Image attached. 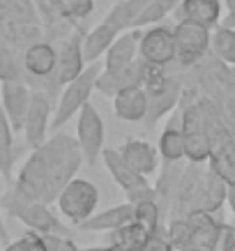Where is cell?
<instances>
[{"label":"cell","mask_w":235,"mask_h":251,"mask_svg":"<svg viewBox=\"0 0 235 251\" xmlns=\"http://www.w3.org/2000/svg\"><path fill=\"white\" fill-rule=\"evenodd\" d=\"M83 161L78 141L58 131L53 138H46L39 148L32 150L28 161L19 171L14 191L30 201H42L51 205L58 201L60 191L74 180V173Z\"/></svg>","instance_id":"cell-1"},{"label":"cell","mask_w":235,"mask_h":251,"mask_svg":"<svg viewBox=\"0 0 235 251\" xmlns=\"http://www.w3.org/2000/svg\"><path fill=\"white\" fill-rule=\"evenodd\" d=\"M143 88H145V95H148V115H145V122H148V127H155L164 115L173 111V106L178 104V99H180L182 85L178 78L168 76L166 67L148 62L145 65Z\"/></svg>","instance_id":"cell-2"},{"label":"cell","mask_w":235,"mask_h":251,"mask_svg":"<svg viewBox=\"0 0 235 251\" xmlns=\"http://www.w3.org/2000/svg\"><path fill=\"white\" fill-rule=\"evenodd\" d=\"M99 72H102L99 62H90V67H85L74 81H69L65 85V90H62L60 99H58V108H55V113H53V120H51L53 131H58L62 125H67L90 101V95L97 90Z\"/></svg>","instance_id":"cell-3"},{"label":"cell","mask_w":235,"mask_h":251,"mask_svg":"<svg viewBox=\"0 0 235 251\" xmlns=\"http://www.w3.org/2000/svg\"><path fill=\"white\" fill-rule=\"evenodd\" d=\"M5 205L12 212V217L23 221L30 230H37L42 235H69V228L42 201H30L16 191H9L5 196Z\"/></svg>","instance_id":"cell-4"},{"label":"cell","mask_w":235,"mask_h":251,"mask_svg":"<svg viewBox=\"0 0 235 251\" xmlns=\"http://www.w3.org/2000/svg\"><path fill=\"white\" fill-rule=\"evenodd\" d=\"M102 159L106 164L108 173L115 180V184L125 191L129 203H143V201H155V189L148 182V175L138 173L136 168H131L127 161L122 159V154L118 152V148H108V150H102Z\"/></svg>","instance_id":"cell-5"},{"label":"cell","mask_w":235,"mask_h":251,"mask_svg":"<svg viewBox=\"0 0 235 251\" xmlns=\"http://www.w3.org/2000/svg\"><path fill=\"white\" fill-rule=\"evenodd\" d=\"M182 134L189 164H205L210 159V131L203 99H196L182 108Z\"/></svg>","instance_id":"cell-6"},{"label":"cell","mask_w":235,"mask_h":251,"mask_svg":"<svg viewBox=\"0 0 235 251\" xmlns=\"http://www.w3.org/2000/svg\"><path fill=\"white\" fill-rule=\"evenodd\" d=\"M175 35V62L182 69H189L205 58L210 51V39L212 32L208 25H201L196 21L180 19L173 28Z\"/></svg>","instance_id":"cell-7"},{"label":"cell","mask_w":235,"mask_h":251,"mask_svg":"<svg viewBox=\"0 0 235 251\" xmlns=\"http://www.w3.org/2000/svg\"><path fill=\"white\" fill-rule=\"evenodd\" d=\"M58 210L65 219H69L74 226L83 224L85 219H90L99 203V189L90 180L83 177H74L72 182L60 191L58 196Z\"/></svg>","instance_id":"cell-8"},{"label":"cell","mask_w":235,"mask_h":251,"mask_svg":"<svg viewBox=\"0 0 235 251\" xmlns=\"http://www.w3.org/2000/svg\"><path fill=\"white\" fill-rule=\"evenodd\" d=\"M76 141H78V148L83 152L85 164L95 166L97 159L102 157V150H104V122H102V115L90 101L85 104L78 115H76Z\"/></svg>","instance_id":"cell-9"},{"label":"cell","mask_w":235,"mask_h":251,"mask_svg":"<svg viewBox=\"0 0 235 251\" xmlns=\"http://www.w3.org/2000/svg\"><path fill=\"white\" fill-rule=\"evenodd\" d=\"M138 55L150 65L168 67L175 60V35L166 25H152L141 35Z\"/></svg>","instance_id":"cell-10"},{"label":"cell","mask_w":235,"mask_h":251,"mask_svg":"<svg viewBox=\"0 0 235 251\" xmlns=\"http://www.w3.org/2000/svg\"><path fill=\"white\" fill-rule=\"evenodd\" d=\"M32 92L35 90H30L21 78H2V83H0V99H2V106L7 111V118L14 131H23L26 115H28L32 101Z\"/></svg>","instance_id":"cell-11"},{"label":"cell","mask_w":235,"mask_h":251,"mask_svg":"<svg viewBox=\"0 0 235 251\" xmlns=\"http://www.w3.org/2000/svg\"><path fill=\"white\" fill-rule=\"evenodd\" d=\"M49 118H51V97L44 90H35L28 115H26V125H23L26 143L30 145L32 150L46 141V131H49V125H51Z\"/></svg>","instance_id":"cell-12"},{"label":"cell","mask_w":235,"mask_h":251,"mask_svg":"<svg viewBox=\"0 0 235 251\" xmlns=\"http://www.w3.org/2000/svg\"><path fill=\"white\" fill-rule=\"evenodd\" d=\"M187 221L191 226V247L189 251H217L221 235L219 221L212 217V212H205L201 207H194L187 212Z\"/></svg>","instance_id":"cell-13"},{"label":"cell","mask_w":235,"mask_h":251,"mask_svg":"<svg viewBox=\"0 0 235 251\" xmlns=\"http://www.w3.org/2000/svg\"><path fill=\"white\" fill-rule=\"evenodd\" d=\"M85 69V55H83V35L76 30L72 37L62 44L58 51V67H55V83L67 85L74 81L81 72Z\"/></svg>","instance_id":"cell-14"},{"label":"cell","mask_w":235,"mask_h":251,"mask_svg":"<svg viewBox=\"0 0 235 251\" xmlns=\"http://www.w3.org/2000/svg\"><path fill=\"white\" fill-rule=\"evenodd\" d=\"M145 65L148 62L138 55L136 60L122 69H102L97 78V90L104 95H118L120 90L129 88V85H143L145 76Z\"/></svg>","instance_id":"cell-15"},{"label":"cell","mask_w":235,"mask_h":251,"mask_svg":"<svg viewBox=\"0 0 235 251\" xmlns=\"http://www.w3.org/2000/svg\"><path fill=\"white\" fill-rule=\"evenodd\" d=\"M141 35H143V28H129V30L120 32L104 55V69L113 72V69H122L136 60L138 49H141Z\"/></svg>","instance_id":"cell-16"},{"label":"cell","mask_w":235,"mask_h":251,"mask_svg":"<svg viewBox=\"0 0 235 251\" xmlns=\"http://www.w3.org/2000/svg\"><path fill=\"white\" fill-rule=\"evenodd\" d=\"M226 198H228V182L208 166L201 173V184H198L196 205L194 207H201L205 212H217L226 203Z\"/></svg>","instance_id":"cell-17"},{"label":"cell","mask_w":235,"mask_h":251,"mask_svg":"<svg viewBox=\"0 0 235 251\" xmlns=\"http://www.w3.org/2000/svg\"><path fill=\"white\" fill-rule=\"evenodd\" d=\"M136 217V205L134 203H122V205H115L111 210H104V212H95L90 219H85L83 224H78L76 228L85 230V233H111V230L125 226L127 221H131Z\"/></svg>","instance_id":"cell-18"},{"label":"cell","mask_w":235,"mask_h":251,"mask_svg":"<svg viewBox=\"0 0 235 251\" xmlns=\"http://www.w3.org/2000/svg\"><path fill=\"white\" fill-rule=\"evenodd\" d=\"M58 67V51L49 42H35L23 53V69L35 78L55 76Z\"/></svg>","instance_id":"cell-19"},{"label":"cell","mask_w":235,"mask_h":251,"mask_svg":"<svg viewBox=\"0 0 235 251\" xmlns=\"http://www.w3.org/2000/svg\"><path fill=\"white\" fill-rule=\"evenodd\" d=\"M113 108L115 115L125 122H138L145 120L148 115V95L143 85H129L118 95H113Z\"/></svg>","instance_id":"cell-20"},{"label":"cell","mask_w":235,"mask_h":251,"mask_svg":"<svg viewBox=\"0 0 235 251\" xmlns=\"http://www.w3.org/2000/svg\"><path fill=\"white\" fill-rule=\"evenodd\" d=\"M118 152L122 154V159L127 161L131 168H136L138 173L150 175L159 166V150H155L148 141L141 138H129L118 148Z\"/></svg>","instance_id":"cell-21"},{"label":"cell","mask_w":235,"mask_h":251,"mask_svg":"<svg viewBox=\"0 0 235 251\" xmlns=\"http://www.w3.org/2000/svg\"><path fill=\"white\" fill-rule=\"evenodd\" d=\"M221 0H182L178 9H175V19H187V21H196L201 25L214 28L221 19Z\"/></svg>","instance_id":"cell-22"},{"label":"cell","mask_w":235,"mask_h":251,"mask_svg":"<svg viewBox=\"0 0 235 251\" xmlns=\"http://www.w3.org/2000/svg\"><path fill=\"white\" fill-rule=\"evenodd\" d=\"M159 157L164 164H178L187 159V148H184V134H182V113L171 118L166 129L159 136Z\"/></svg>","instance_id":"cell-23"},{"label":"cell","mask_w":235,"mask_h":251,"mask_svg":"<svg viewBox=\"0 0 235 251\" xmlns=\"http://www.w3.org/2000/svg\"><path fill=\"white\" fill-rule=\"evenodd\" d=\"M120 32L115 30L111 23L102 21L99 25H95L90 32L83 35V55H85V62H97L102 55H106L108 46L115 42Z\"/></svg>","instance_id":"cell-24"},{"label":"cell","mask_w":235,"mask_h":251,"mask_svg":"<svg viewBox=\"0 0 235 251\" xmlns=\"http://www.w3.org/2000/svg\"><path fill=\"white\" fill-rule=\"evenodd\" d=\"M152 233L145 228L141 221L131 219L127 221L125 226L120 228H115L108 233V240H111V247L115 249H122V251H143L145 242H148V237Z\"/></svg>","instance_id":"cell-25"},{"label":"cell","mask_w":235,"mask_h":251,"mask_svg":"<svg viewBox=\"0 0 235 251\" xmlns=\"http://www.w3.org/2000/svg\"><path fill=\"white\" fill-rule=\"evenodd\" d=\"M150 2L152 0H118V5L108 12L104 21L111 23L118 32H125V30H129V28H134L136 19L143 14V9L148 7Z\"/></svg>","instance_id":"cell-26"},{"label":"cell","mask_w":235,"mask_h":251,"mask_svg":"<svg viewBox=\"0 0 235 251\" xmlns=\"http://www.w3.org/2000/svg\"><path fill=\"white\" fill-rule=\"evenodd\" d=\"M210 49H212V53L224 65L235 67V28H231V25H217L212 30Z\"/></svg>","instance_id":"cell-27"},{"label":"cell","mask_w":235,"mask_h":251,"mask_svg":"<svg viewBox=\"0 0 235 251\" xmlns=\"http://www.w3.org/2000/svg\"><path fill=\"white\" fill-rule=\"evenodd\" d=\"M0 157H2V175L9 180L12 161H14V127L2 106V99H0Z\"/></svg>","instance_id":"cell-28"},{"label":"cell","mask_w":235,"mask_h":251,"mask_svg":"<svg viewBox=\"0 0 235 251\" xmlns=\"http://www.w3.org/2000/svg\"><path fill=\"white\" fill-rule=\"evenodd\" d=\"M182 0H152L150 5L143 9V14L136 19L134 28H145V25H152V23L164 21L166 16L175 14V9Z\"/></svg>","instance_id":"cell-29"},{"label":"cell","mask_w":235,"mask_h":251,"mask_svg":"<svg viewBox=\"0 0 235 251\" xmlns=\"http://www.w3.org/2000/svg\"><path fill=\"white\" fill-rule=\"evenodd\" d=\"M166 237L171 240V244H173L178 251H189V247H191V226H189V221H187V217H184V219H173L171 221V224H168Z\"/></svg>","instance_id":"cell-30"},{"label":"cell","mask_w":235,"mask_h":251,"mask_svg":"<svg viewBox=\"0 0 235 251\" xmlns=\"http://www.w3.org/2000/svg\"><path fill=\"white\" fill-rule=\"evenodd\" d=\"M159 217H161V210H159V205H157V201H143V203L136 205V217H134V219L141 221L150 233H157V230H159Z\"/></svg>","instance_id":"cell-31"},{"label":"cell","mask_w":235,"mask_h":251,"mask_svg":"<svg viewBox=\"0 0 235 251\" xmlns=\"http://www.w3.org/2000/svg\"><path fill=\"white\" fill-rule=\"evenodd\" d=\"M95 0H62V12L72 19H85L92 14Z\"/></svg>","instance_id":"cell-32"},{"label":"cell","mask_w":235,"mask_h":251,"mask_svg":"<svg viewBox=\"0 0 235 251\" xmlns=\"http://www.w3.org/2000/svg\"><path fill=\"white\" fill-rule=\"evenodd\" d=\"M175 247L171 244V240L168 237H164L157 230V233H152L150 237H148V242H145V247H143V251H173Z\"/></svg>","instance_id":"cell-33"},{"label":"cell","mask_w":235,"mask_h":251,"mask_svg":"<svg viewBox=\"0 0 235 251\" xmlns=\"http://www.w3.org/2000/svg\"><path fill=\"white\" fill-rule=\"evenodd\" d=\"M217 251H235V233L233 226H221V235H219V244H217Z\"/></svg>","instance_id":"cell-34"},{"label":"cell","mask_w":235,"mask_h":251,"mask_svg":"<svg viewBox=\"0 0 235 251\" xmlns=\"http://www.w3.org/2000/svg\"><path fill=\"white\" fill-rule=\"evenodd\" d=\"M224 7H226V19H224L221 25L235 28V0H224Z\"/></svg>","instance_id":"cell-35"},{"label":"cell","mask_w":235,"mask_h":251,"mask_svg":"<svg viewBox=\"0 0 235 251\" xmlns=\"http://www.w3.org/2000/svg\"><path fill=\"white\" fill-rule=\"evenodd\" d=\"M228 207H231V212L235 214V184H228V198H226Z\"/></svg>","instance_id":"cell-36"},{"label":"cell","mask_w":235,"mask_h":251,"mask_svg":"<svg viewBox=\"0 0 235 251\" xmlns=\"http://www.w3.org/2000/svg\"><path fill=\"white\" fill-rule=\"evenodd\" d=\"M0 237H2L5 244H9V235H7V228H5V221H2V212H0Z\"/></svg>","instance_id":"cell-37"},{"label":"cell","mask_w":235,"mask_h":251,"mask_svg":"<svg viewBox=\"0 0 235 251\" xmlns=\"http://www.w3.org/2000/svg\"><path fill=\"white\" fill-rule=\"evenodd\" d=\"M5 251H21V247H19V242H9Z\"/></svg>","instance_id":"cell-38"},{"label":"cell","mask_w":235,"mask_h":251,"mask_svg":"<svg viewBox=\"0 0 235 251\" xmlns=\"http://www.w3.org/2000/svg\"><path fill=\"white\" fill-rule=\"evenodd\" d=\"M49 5H53V7H60L62 9V0H46Z\"/></svg>","instance_id":"cell-39"},{"label":"cell","mask_w":235,"mask_h":251,"mask_svg":"<svg viewBox=\"0 0 235 251\" xmlns=\"http://www.w3.org/2000/svg\"><path fill=\"white\" fill-rule=\"evenodd\" d=\"M0 171H2V157H0Z\"/></svg>","instance_id":"cell-40"},{"label":"cell","mask_w":235,"mask_h":251,"mask_svg":"<svg viewBox=\"0 0 235 251\" xmlns=\"http://www.w3.org/2000/svg\"><path fill=\"white\" fill-rule=\"evenodd\" d=\"M233 233H235V224H233Z\"/></svg>","instance_id":"cell-41"},{"label":"cell","mask_w":235,"mask_h":251,"mask_svg":"<svg viewBox=\"0 0 235 251\" xmlns=\"http://www.w3.org/2000/svg\"><path fill=\"white\" fill-rule=\"evenodd\" d=\"M0 244H2V237H0Z\"/></svg>","instance_id":"cell-42"}]
</instances>
